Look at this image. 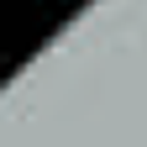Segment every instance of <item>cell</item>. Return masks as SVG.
Listing matches in <instances>:
<instances>
[]
</instances>
